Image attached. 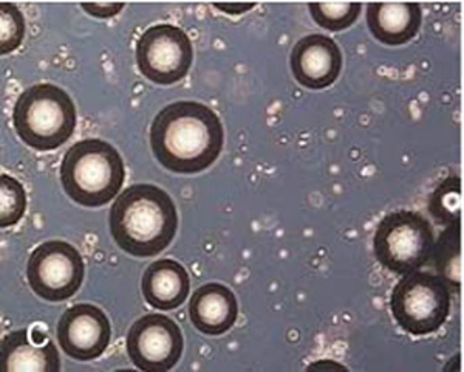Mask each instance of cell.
Masks as SVG:
<instances>
[{
  "instance_id": "1",
  "label": "cell",
  "mask_w": 464,
  "mask_h": 372,
  "mask_svg": "<svg viewBox=\"0 0 464 372\" xmlns=\"http://www.w3.org/2000/svg\"><path fill=\"white\" fill-rule=\"evenodd\" d=\"M225 131L211 107L177 102L163 107L150 124V148L160 165L175 174H198L222 154Z\"/></svg>"
},
{
  "instance_id": "2",
  "label": "cell",
  "mask_w": 464,
  "mask_h": 372,
  "mask_svg": "<svg viewBox=\"0 0 464 372\" xmlns=\"http://www.w3.org/2000/svg\"><path fill=\"white\" fill-rule=\"evenodd\" d=\"M109 229L118 249L135 258H152L177 236L179 211L160 186L137 183L118 194L109 211Z\"/></svg>"
},
{
  "instance_id": "3",
  "label": "cell",
  "mask_w": 464,
  "mask_h": 372,
  "mask_svg": "<svg viewBox=\"0 0 464 372\" xmlns=\"http://www.w3.org/2000/svg\"><path fill=\"white\" fill-rule=\"evenodd\" d=\"M59 177L73 202L98 208L118 197L126 181V168L115 146L104 140L85 139L65 152Z\"/></svg>"
},
{
  "instance_id": "4",
  "label": "cell",
  "mask_w": 464,
  "mask_h": 372,
  "mask_svg": "<svg viewBox=\"0 0 464 372\" xmlns=\"http://www.w3.org/2000/svg\"><path fill=\"white\" fill-rule=\"evenodd\" d=\"M76 122L73 100L67 92L50 83L28 87L13 109V124L19 139L41 152L67 143L76 129Z\"/></svg>"
},
{
  "instance_id": "5",
  "label": "cell",
  "mask_w": 464,
  "mask_h": 372,
  "mask_svg": "<svg viewBox=\"0 0 464 372\" xmlns=\"http://www.w3.org/2000/svg\"><path fill=\"white\" fill-rule=\"evenodd\" d=\"M452 308V289L443 277L430 271L402 275L392 290L391 310L402 330L413 337L437 332Z\"/></svg>"
},
{
  "instance_id": "6",
  "label": "cell",
  "mask_w": 464,
  "mask_h": 372,
  "mask_svg": "<svg viewBox=\"0 0 464 372\" xmlns=\"http://www.w3.org/2000/svg\"><path fill=\"white\" fill-rule=\"evenodd\" d=\"M435 234L428 219L411 210L385 214L376 225L373 251L381 266L396 275H407L428 266Z\"/></svg>"
},
{
  "instance_id": "7",
  "label": "cell",
  "mask_w": 464,
  "mask_h": 372,
  "mask_svg": "<svg viewBox=\"0 0 464 372\" xmlns=\"http://www.w3.org/2000/svg\"><path fill=\"white\" fill-rule=\"evenodd\" d=\"M82 255L65 240H47L37 245L28 258L27 279L33 292L50 303L73 297L84 282Z\"/></svg>"
},
{
  "instance_id": "8",
  "label": "cell",
  "mask_w": 464,
  "mask_h": 372,
  "mask_svg": "<svg viewBox=\"0 0 464 372\" xmlns=\"http://www.w3.org/2000/svg\"><path fill=\"white\" fill-rule=\"evenodd\" d=\"M138 70L155 84L170 85L183 80L194 63L190 37L181 28L159 24L148 28L135 47Z\"/></svg>"
},
{
  "instance_id": "9",
  "label": "cell",
  "mask_w": 464,
  "mask_h": 372,
  "mask_svg": "<svg viewBox=\"0 0 464 372\" xmlns=\"http://www.w3.org/2000/svg\"><path fill=\"white\" fill-rule=\"evenodd\" d=\"M183 349L181 329L168 315H143L127 332V356L141 371H170L179 362Z\"/></svg>"
},
{
  "instance_id": "10",
  "label": "cell",
  "mask_w": 464,
  "mask_h": 372,
  "mask_svg": "<svg viewBox=\"0 0 464 372\" xmlns=\"http://www.w3.org/2000/svg\"><path fill=\"white\" fill-rule=\"evenodd\" d=\"M111 337L106 312L93 304H74L63 312L56 326L59 348L78 362L100 358L111 345Z\"/></svg>"
},
{
  "instance_id": "11",
  "label": "cell",
  "mask_w": 464,
  "mask_h": 372,
  "mask_svg": "<svg viewBox=\"0 0 464 372\" xmlns=\"http://www.w3.org/2000/svg\"><path fill=\"white\" fill-rule=\"evenodd\" d=\"M291 73L310 91H322L338 80L343 70V52L332 37L313 33L295 43L290 54Z\"/></svg>"
},
{
  "instance_id": "12",
  "label": "cell",
  "mask_w": 464,
  "mask_h": 372,
  "mask_svg": "<svg viewBox=\"0 0 464 372\" xmlns=\"http://www.w3.org/2000/svg\"><path fill=\"white\" fill-rule=\"evenodd\" d=\"M188 310L190 323L198 332L218 337L227 334L237 321V298L225 284L208 282L192 293Z\"/></svg>"
},
{
  "instance_id": "13",
  "label": "cell",
  "mask_w": 464,
  "mask_h": 372,
  "mask_svg": "<svg viewBox=\"0 0 464 372\" xmlns=\"http://www.w3.org/2000/svg\"><path fill=\"white\" fill-rule=\"evenodd\" d=\"M0 367L4 372H59L61 357L53 341H33L28 329L13 330L2 338Z\"/></svg>"
},
{
  "instance_id": "14",
  "label": "cell",
  "mask_w": 464,
  "mask_h": 372,
  "mask_svg": "<svg viewBox=\"0 0 464 372\" xmlns=\"http://www.w3.org/2000/svg\"><path fill=\"white\" fill-rule=\"evenodd\" d=\"M141 292L144 301L150 308L157 310H174L189 297V273L179 260H155L144 270Z\"/></svg>"
},
{
  "instance_id": "15",
  "label": "cell",
  "mask_w": 464,
  "mask_h": 372,
  "mask_svg": "<svg viewBox=\"0 0 464 372\" xmlns=\"http://www.w3.org/2000/svg\"><path fill=\"white\" fill-rule=\"evenodd\" d=\"M367 25L372 34L385 45H402L417 36L421 28L422 10L415 2H378L367 6Z\"/></svg>"
},
{
  "instance_id": "16",
  "label": "cell",
  "mask_w": 464,
  "mask_h": 372,
  "mask_svg": "<svg viewBox=\"0 0 464 372\" xmlns=\"http://www.w3.org/2000/svg\"><path fill=\"white\" fill-rule=\"evenodd\" d=\"M429 264H432L435 273L448 281L450 289L459 292L461 286V223L446 225L440 234Z\"/></svg>"
},
{
  "instance_id": "17",
  "label": "cell",
  "mask_w": 464,
  "mask_h": 372,
  "mask_svg": "<svg viewBox=\"0 0 464 372\" xmlns=\"http://www.w3.org/2000/svg\"><path fill=\"white\" fill-rule=\"evenodd\" d=\"M429 211L440 225L459 222L461 216V179L450 176L435 188L429 199Z\"/></svg>"
},
{
  "instance_id": "18",
  "label": "cell",
  "mask_w": 464,
  "mask_h": 372,
  "mask_svg": "<svg viewBox=\"0 0 464 372\" xmlns=\"http://www.w3.org/2000/svg\"><path fill=\"white\" fill-rule=\"evenodd\" d=\"M27 211V192L21 181L8 174L0 176V227L8 229L21 222Z\"/></svg>"
},
{
  "instance_id": "19",
  "label": "cell",
  "mask_w": 464,
  "mask_h": 372,
  "mask_svg": "<svg viewBox=\"0 0 464 372\" xmlns=\"http://www.w3.org/2000/svg\"><path fill=\"white\" fill-rule=\"evenodd\" d=\"M313 21L328 32H343L358 21L361 4H310Z\"/></svg>"
},
{
  "instance_id": "20",
  "label": "cell",
  "mask_w": 464,
  "mask_h": 372,
  "mask_svg": "<svg viewBox=\"0 0 464 372\" xmlns=\"http://www.w3.org/2000/svg\"><path fill=\"white\" fill-rule=\"evenodd\" d=\"M25 36V21L14 4H0V54H13Z\"/></svg>"
},
{
  "instance_id": "21",
  "label": "cell",
  "mask_w": 464,
  "mask_h": 372,
  "mask_svg": "<svg viewBox=\"0 0 464 372\" xmlns=\"http://www.w3.org/2000/svg\"><path fill=\"white\" fill-rule=\"evenodd\" d=\"M85 13L90 16L109 19L121 13L124 4H82Z\"/></svg>"
},
{
  "instance_id": "22",
  "label": "cell",
  "mask_w": 464,
  "mask_h": 372,
  "mask_svg": "<svg viewBox=\"0 0 464 372\" xmlns=\"http://www.w3.org/2000/svg\"><path fill=\"white\" fill-rule=\"evenodd\" d=\"M216 8L227 15H245L254 8V4H216Z\"/></svg>"
},
{
  "instance_id": "23",
  "label": "cell",
  "mask_w": 464,
  "mask_h": 372,
  "mask_svg": "<svg viewBox=\"0 0 464 372\" xmlns=\"http://www.w3.org/2000/svg\"><path fill=\"white\" fill-rule=\"evenodd\" d=\"M308 371H313V369H333V371H348L347 367H343V363L334 362V360H319V362H314L310 365V367H306Z\"/></svg>"
}]
</instances>
